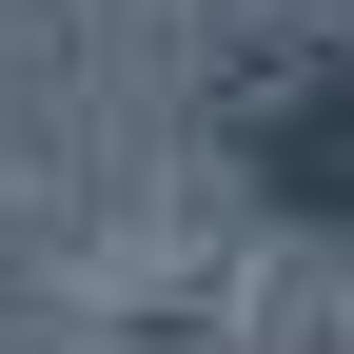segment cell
Masks as SVG:
<instances>
[{
    "instance_id": "cell-1",
    "label": "cell",
    "mask_w": 354,
    "mask_h": 354,
    "mask_svg": "<svg viewBox=\"0 0 354 354\" xmlns=\"http://www.w3.org/2000/svg\"><path fill=\"white\" fill-rule=\"evenodd\" d=\"M256 177L295 216H354V79H276L256 99Z\"/></svg>"
}]
</instances>
